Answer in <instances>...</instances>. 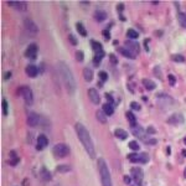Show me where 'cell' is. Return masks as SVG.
Returning <instances> with one entry per match:
<instances>
[{
  "label": "cell",
  "instance_id": "cell-27",
  "mask_svg": "<svg viewBox=\"0 0 186 186\" xmlns=\"http://www.w3.org/2000/svg\"><path fill=\"white\" fill-rule=\"evenodd\" d=\"M127 118H128V120H129L130 127L138 125V124H137V119H135V117H134V114H133L132 112H128V113H127Z\"/></svg>",
  "mask_w": 186,
  "mask_h": 186
},
{
  "label": "cell",
  "instance_id": "cell-22",
  "mask_svg": "<svg viewBox=\"0 0 186 186\" xmlns=\"http://www.w3.org/2000/svg\"><path fill=\"white\" fill-rule=\"evenodd\" d=\"M114 135L117 138H119V139H122V140H124V139L128 138V133L125 130H123V129H115L114 130Z\"/></svg>",
  "mask_w": 186,
  "mask_h": 186
},
{
  "label": "cell",
  "instance_id": "cell-29",
  "mask_svg": "<svg viewBox=\"0 0 186 186\" xmlns=\"http://www.w3.org/2000/svg\"><path fill=\"white\" fill-rule=\"evenodd\" d=\"M76 29H77V31L82 35V36H86L87 35V31H86V29H85V26L81 24V22H77L76 24Z\"/></svg>",
  "mask_w": 186,
  "mask_h": 186
},
{
  "label": "cell",
  "instance_id": "cell-14",
  "mask_svg": "<svg viewBox=\"0 0 186 186\" xmlns=\"http://www.w3.org/2000/svg\"><path fill=\"white\" fill-rule=\"evenodd\" d=\"M132 129H133V134H134V135L145 140V132H144V129H143L142 127H140V125H135V127H132Z\"/></svg>",
  "mask_w": 186,
  "mask_h": 186
},
{
  "label": "cell",
  "instance_id": "cell-46",
  "mask_svg": "<svg viewBox=\"0 0 186 186\" xmlns=\"http://www.w3.org/2000/svg\"><path fill=\"white\" fill-rule=\"evenodd\" d=\"M148 133H149V134H153V133H155V129H154L153 127H149V128H148Z\"/></svg>",
  "mask_w": 186,
  "mask_h": 186
},
{
  "label": "cell",
  "instance_id": "cell-38",
  "mask_svg": "<svg viewBox=\"0 0 186 186\" xmlns=\"http://www.w3.org/2000/svg\"><path fill=\"white\" fill-rule=\"evenodd\" d=\"M130 108H132V109H135V111H140V108H142V107H140V104L137 103V102H132Z\"/></svg>",
  "mask_w": 186,
  "mask_h": 186
},
{
  "label": "cell",
  "instance_id": "cell-17",
  "mask_svg": "<svg viewBox=\"0 0 186 186\" xmlns=\"http://www.w3.org/2000/svg\"><path fill=\"white\" fill-rule=\"evenodd\" d=\"M94 19H96V21H104L106 19H107V12L103 11V10H97V11H94Z\"/></svg>",
  "mask_w": 186,
  "mask_h": 186
},
{
  "label": "cell",
  "instance_id": "cell-43",
  "mask_svg": "<svg viewBox=\"0 0 186 186\" xmlns=\"http://www.w3.org/2000/svg\"><path fill=\"white\" fill-rule=\"evenodd\" d=\"M123 180H124V182H125L127 185H129V184H130V177H129V176H124V177H123Z\"/></svg>",
  "mask_w": 186,
  "mask_h": 186
},
{
  "label": "cell",
  "instance_id": "cell-11",
  "mask_svg": "<svg viewBox=\"0 0 186 186\" xmlns=\"http://www.w3.org/2000/svg\"><path fill=\"white\" fill-rule=\"evenodd\" d=\"M47 144H48V140H47L46 135H45V134H40V135L37 137V140H36V149L40 151L45 148V146H47Z\"/></svg>",
  "mask_w": 186,
  "mask_h": 186
},
{
  "label": "cell",
  "instance_id": "cell-26",
  "mask_svg": "<svg viewBox=\"0 0 186 186\" xmlns=\"http://www.w3.org/2000/svg\"><path fill=\"white\" fill-rule=\"evenodd\" d=\"M177 20H179V24H180L182 28L186 29V14H184V12H179Z\"/></svg>",
  "mask_w": 186,
  "mask_h": 186
},
{
  "label": "cell",
  "instance_id": "cell-24",
  "mask_svg": "<svg viewBox=\"0 0 186 186\" xmlns=\"http://www.w3.org/2000/svg\"><path fill=\"white\" fill-rule=\"evenodd\" d=\"M143 85H144V87H145L146 89H148V91H151V89L155 88V83H154V81H150V80H148V78L143 80Z\"/></svg>",
  "mask_w": 186,
  "mask_h": 186
},
{
  "label": "cell",
  "instance_id": "cell-37",
  "mask_svg": "<svg viewBox=\"0 0 186 186\" xmlns=\"http://www.w3.org/2000/svg\"><path fill=\"white\" fill-rule=\"evenodd\" d=\"M168 80H169V83H170V86H175V83H176V78L172 75H169L168 76Z\"/></svg>",
  "mask_w": 186,
  "mask_h": 186
},
{
  "label": "cell",
  "instance_id": "cell-21",
  "mask_svg": "<svg viewBox=\"0 0 186 186\" xmlns=\"http://www.w3.org/2000/svg\"><path fill=\"white\" fill-rule=\"evenodd\" d=\"M118 51H119V54L120 55H123V56H125V57H128V59H134L135 57V55L134 54H132L129 50L128 48H124V47H119L118 48Z\"/></svg>",
  "mask_w": 186,
  "mask_h": 186
},
{
  "label": "cell",
  "instance_id": "cell-12",
  "mask_svg": "<svg viewBox=\"0 0 186 186\" xmlns=\"http://www.w3.org/2000/svg\"><path fill=\"white\" fill-rule=\"evenodd\" d=\"M88 97H89V99H91L92 103H94V104H98L99 101H101L99 93L97 92V89L96 88H89L88 89Z\"/></svg>",
  "mask_w": 186,
  "mask_h": 186
},
{
  "label": "cell",
  "instance_id": "cell-3",
  "mask_svg": "<svg viewBox=\"0 0 186 186\" xmlns=\"http://www.w3.org/2000/svg\"><path fill=\"white\" fill-rule=\"evenodd\" d=\"M98 170H99V176H101V182L102 186H113L112 179H111V172L107 166V163L104 159H98Z\"/></svg>",
  "mask_w": 186,
  "mask_h": 186
},
{
  "label": "cell",
  "instance_id": "cell-34",
  "mask_svg": "<svg viewBox=\"0 0 186 186\" xmlns=\"http://www.w3.org/2000/svg\"><path fill=\"white\" fill-rule=\"evenodd\" d=\"M129 148L132 149V150H134V151H137V150H139V144L134 140V142H130L129 143Z\"/></svg>",
  "mask_w": 186,
  "mask_h": 186
},
{
  "label": "cell",
  "instance_id": "cell-13",
  "mask_svg": "<svg viewBox=\"0 0 186 186\" xmlns=\"http://www.w3.org/2000/svg\"><path fill=\"white\" fill-rule=\"evenodd\" d=\"M125 47L130 51L132 54H139V51H140V47H139V43L137 41H134V40H129V41H125Z\"/></svg>",
  "mask_w": 186,
  "mask_h": 186
},
{
  "label": "cell",
  "instance_id": "cell-23",
  "mask_svg": "<svg viewBox=\"0 0 186 186\" xmlns=\"http://www.w3.org/2000/svg\"><path fill=\"white\" fill-rule=\"evenodd\" d=\"M83 77H85V80L87 82H91L92 78H93V72L91 68H85L83 69Z\"/></svg>",
  "mask_w": 186,
  "mask_h": 186
},
{
  "label": "cell",
  "instance_id": "cell-25",
  "mask_svg": "<svg viewBox=\"0 0 186 186\" xmlns=\"http://www.w3.org/2000/svg\"><path fill=\"white\" fill-rule=\"evenodd\" d=\"M40 175H41V179H42V180H45V181H50L51 179H52V176H51L50 171L47 169H42Z\"/></svg>",
  "mask_w": 186,
  "mask_h": 186
},
{
  "label": "cell",
  "instance_id": "cell-47",
  "mask_svg": "<svg viewBox=\"0 0 186 186\" xmlns=\"http://www.w3.org/2000/svg\"><path fill=\"white\" fill-rule=\"evenodd\" d=\"M184 176H185V177H186V169H185V170H184Z\"/></svg>",
  "mask_w": 186,
  "mask_h": 186
},
{
  "label": "cell",
  "instance_id": "cell-41",
  "mask_svg": "<svg viewBox=\"0 0 186 186\" xmlns=\"http://www.w3.org/2000/svg\"><path fill=\"white\" fill-rule=\"evenodd\" d=\"M102 34H103V36L107 38V40H109V38H111V35H109V31H108V30H104L103 31V33H102Z\"/></svg>",
  "mask_w": 186,
  "mask_h": 186
},
{
  "label": "cell",
  "instance_id": "cell-32",
  "mask_svg": "<svg viewBox=\"0 0 186 186\" xmlns=\"http://www.w3.org/2000/svg\"><path fill=\"white\" fill-rule=\"evenodd\" d=\"M69 170H71V168H69L68 165H59L57 166V171L59 172H68Z\"/></svg>",
  "mask_w": 186,
  "mask_h": 186
},
{
  "label": "cell",
  "instance_id": "cell-30",
  "mask_svg": "<svg viewBox=\"0 0 186 186\" xmlns=\"http://www.w3.org/2000/svg\"><path fill=\"white\" fill-rule=\"evenodd\" d=\"M91 45H92V47H93V50H94V52H99V51H103V48H102V45H101L99 42L92 40V41H91Z\"/></svg>",
  "mask_w": 186,
  "mask_h": 186
},
{
  "label": "cell",
  "instance_id": "cell-20",
  "mask_svg": "<svg viewBox=\"0 0 186 186\" xmlns=\"http://www.w3.org/2000/svg\"><path fill=\"white\" fill-rule=\"evenodd\" d=\"M104 57V51H99V52H94V59H93V63L96 66H98L101 63V60Z\"/></svg>",
  "mask_w": 186,
  "mask_h": 186
},
{
  "label": "cell",
  "instance_id": "cell-48",
  "mask_svg": "<svg viewBox=\"0 0 186 186\" xmlns=\"http://www.w3.org/2000/svg\"><path fill=\"white\" fill-rule=\"evenodd\" d=\"M184 143H185V144H186V137H185V139H184Z\"/></svg>",
  "mask_w": 186,
  "mask_h": 186
},
{
  "label": "cell",
  "instance_id": "cell-1",
  "mask_svg": "<svg viewBox=\"0 0 186 186\" xmlns=\"http://www.w3.org/2000/svg\"><path fill=\"white\" fill-rule=\"evenodd\" d=\"M57 71H59L60 78L62 81V83L65 85L66 91L68 92V94H73L76 92V80L72 75V71L69 69V67L67 66V63H65L63 61H59L56 63Z\"/></svg>",
  "mask_w": 186,
  "mask_h": 186
},
{
  "label": "cell",
  "instance_id": "cell-15",
  "mask_svg": "<svg viewBox=\"0 0 186 186\" xmlns=\"http://www.w3.org/2000/svg\"><path fill=\"white\" fill-rule=\"evenodd\" d=\"M9 5L14 6L15 9H17L19 11H25L26 10V3L25 1H12V0H9Z\"/></svg>",
  "mask_w": 186,
  "mask_h": 186
},
{
  "label": "cell",
  "instance_id": "cell-6",
  "mask_svg": "<svg viewBox=\"0 0 186 186\" xmlns=\"http://www.w3.org/2000/svg\"><path fill=\"white\" fill-rule=\"evenodd\" d=\"M20 93L22 94V98L25 101V103L31 106L34 102V94H33V91H31L30 87H22L20 88Z\"/></svg>",
  "mask_w": 186,
  "mask_h": 186
},
{
  "label": "cell",
  "instance_id": "cell-16",
  "mask_svg": "<svg viewBox=\"0 0 186 186\" xmlns=\"http://www.w3.org/2000/svg\"><path fill=\"white\" fill-rule=\"evenodd\" d=\"M25 71H26V75L29 77H36L38 73V68L35 65H29V66H26V68H25Z\"/></svg>",
  "mask_w": 186,
  "mask_h": 186
},
{
  "label": "cell",
  "instance_id": "cell-45",
  "mask_svg": "<svg viewBox=\"0 0 186 186\" xmlns=\"http://www.w3.org/2000/svg\"><path fill=\"white\" fill-rule=\"evenodd\" d=\"M117 9H118V11H119V12H122V10L124 9V5H123V4H119V5L117 6Z\"/></svg>",
  "mask_w": 186,
  "mask_h": 186
},
{
  "label": "cell",
  "instance_id": "cell-19",
  "mask_svg": "<svg viewBox=\"0 0 186 186\" xmlns=\"http://www.w3.org/2000/svg\"><path fill=\"white\" fill-rule=\"evenodd\" d=\"M106 113L103 109H98L97 112H96V117H97V120L99 122V123H106L107 122V117H106Z\"/></svg>",
  "mask_w": 186,
  "mask_h": 186
},
{
  "label": "cell",
  "instance_id": "cell-7",
  "mask_svg": "<svg viewBox=\"0 0 186 186\" xmlns=\"http://www.w3.org/2000/svg\"><path fill=\"white\" fill-rule=\"evenodd\" d=\"M130 174H132L133 180L135 181L139 186H142V180H143V171H142V169L133 168V169H130Z\"/></svg>",
  "mask_w": 186,
  "mask_h": 186
},
{
  "label": "cell",
  "instance_id": "cell-9",
  "mask_svg": "<svg viewBox=\"0 0 186 186\" xmlns=\"http://www.w3.org/2000/svg\"><path fill=\"white\" fill-rule=\"evenodd\" d=\"M28 124L30 127H37L40 124V117H38V114H36L35 112H30L28 114Z\"/></svg>",
  "mask_w": 186,
  "mask_h": 186
},
{
  "label": "cell",
  "instance_id": "cell-5",
  "mask_svg": "<svg viewBox=\"0 0 186 186\" xmlns=\"http://www.w3.org/2000/svg\"><path fill=\"white\" fill-rule=\"evenodd\" d=\"M128 159L133 163H140V164H146L149 161V155L145 153H133L128 155Z\"/></svg>",
  "mask_w": 186,
  "mask_h": 186
},
{
  "label": "cell",
  "instance_id": "cell-35",
  "mask_svg": "<svg viewBox=\"0 0 186 186\" xmlns=\"http://www.w3.org/2000/svg\"><path fill=\"white\" fill-rule=\"evenodd\" d=\"M1 106H3V113L6 115V114H8V101H6L5 98L3 99V103H1Z\"/></svg>",
  "mask_w": 186,
  "mask_h": 186
},
{
  "label": "cell",
  "instance_id": "cell-31",
  "mask_svg": "<svg viewBox=\"0 0 186 186\" xmlns=\"http://www.w3.org/2000/svg\"><path fill=\"white\" fill-rule=\"evenodd\" d=\"M127 36L129 37V38H132V40H134V38H138L139 34L137 33L135 30H133V29H129V30H128V33H127Z\"/></svg>",
  "mask_w": 186,
  "mask_h": 186
},
{
  "label": "cell",
  "instance_id": "cell-18",
  "mask_svg": "<svg viewBox=\"0 0 186 186\" xmlns=\"http://www.w3.org/2000/svg\"><path fill=\"white\" fill-rule=\"evenodd\" d=\"M182 120H184V118L181 117L180 114H174V115H171V117L168 119V123H169V124L176 125V124H180Z\"/></svg>",
  "mask_w": 186,
  "mask_h": 186
},
{
  "label": "cell",
  "instance_id": "cell-44",
  "mask_svg": "<svg viewBox=\"0 0 186 186\" xmlns=\"http://www.w3.org/2000/svg\"><path fill=\"white\" fill-rule=\"evenodd\" d=\"M106 97L108 98V101H109V104H112V103H113V102H114V101H113V98H112V96H111V94H106Z\"/></svg>",
  "mask_w": 186,
  "mask_h": 186
},
{
  "label": "cell",
  "instance_id": "cell-36",
  "mask_svg": "<svg viewBox=\"0 0 186 186\" xmlns=\"http://www.w3.org/2000/svg\"><path fill=\"white\" fill-rule=\"evenodd\" d=\"M98 76H99L101 81H107V80H108V73L104 72V71H101V72L98 73Z\"/></svg>",
  "mask_w": 186,
  "mask_h": 186
},
{
  "label": "cell",
  "instance_id": "cell-4",
  "mask_svg": "<svg viewBox=\"0 0 186 186\" xmlns=\"http://www.w3.org/2000/svg\"><path fill=\"white\" fill-rule=\"evenodd\" d=\"M69 154V148L66 144H56L54 146V155L57 158H66Z\"/></svg>",
  "mask_w": 186,
  "mask_h": 186
},
{
  "label": "cell",
  "instance_id": "cell-42",
  "mask_svg": "<svg viewBox=\"0 0 186 186\" xmlns=\"http://www.w3.org/2000/svg\"><path fill=\"white\" fill-rule=\"evenodd\" d=\"M109 59H111V62H112V63H117V62H118L117 57H115L114 55H111V56H109Z\"/></svg>",
  "mask_w": 186,
  "mask_h": 186
},
{
  "label": "cell",
  "instance_id": "cell-28",
  "mask_svg": "<svg viewBox=\"0 0 186 186\" xmlns=\"http://www.w3.org/2000/svg\"><path fill=\"white\" fill-rule=\"evenodd\" d=\"M102 109L104 111V113L107 114V115H112L113 114V107H112V104H109V103H106V104H103V108Z\"/></svg>",
  "mask_w": 186,
  "mask_h": 186
},
{
  "label": "cell",
  "instance_id": "cell-33",
  "mask_svg": "<svg viewBox=\"0 0 186 186\" xmlns=\"http://www.w3.org/2000/svg\"><path fill=\"white\" fill-rule=\"evenodd\" d=\"M171 59H172V61H175V62H184L185 61V57L182 55H174Z\"/></svg>",
  "mask_w": 186,
  "mask_h": 186
},
{
  "label": "cell",
  "instance_id": "cell-2",
  "mask_svg": "<svg viewBox=\"0 0 186 186\" xmlns=\"http://www.w3.org/2000/svg\"><path fill=\"white\" fill-rule=\"evenodd\" d=\"M75 130L77 133V135H78V139L81 144L83 145V148H85L86 153L89 155V158H94L96 155V151H94V145H93V142L91 139V135H89V133L87 130V128L81 124V123H76L75 124Z\"/></svg>",
  "mask_w": 186,
  "mask_h": 186
},
{
  "label": "cell",
  "instance_id": "cell-10",
  "mask_svg": "<svg viewBox=\"0 0 186 186\" xmlns=\"http://www.w3.org/2000/svg\"><path fill=\"white\" fill-rule=\"evenodd\" d=\"M25 56L29 57L30 60H35L37 56V45L36 43L29 45V47L26 48V52H25Z\"/></svg>",
  "mask_w": 186,
  "mask_h": 186
},
{
  "label": "cell",
  "instance_id": "cell-40",
  "mask_svg": "<svg viewBox=\"0 0 186 186\" xmlns=\"http://www.w3.org/2000/svg\"><path fill=\"white\" fill-rule=\"evenodd\" d=\"M68 40H69V42H71L72 45H77V38L73 35H69L68 36Z\"/></svg>",
  "mask_w": 186,
  "mask_h": 186
},
{
  "label": "cell",
  "instance_id": "cell-39",
  "mask_svg": "<svg viewBox=\"0 0 186 186\" xmlns=\"http://www.w3.org/2000/svg\"><path fill=\"white\" fill-rule=\"evenodd\" d=\"M76 59H77V61H83V54L81 52V51H77L76 52Z\"/></svg>",
  "mask_w": 186,
  "mask_h": 186
},
{
  "label": "cell",
  "instance_id": "cell-8",
  "mask_svg": "<svg viewBox=\"0 0 186 186\" xmlns=\"http://www.w3.org/2000/svg\"><path fill=\"white\" fill-rule=\"evenodd\" d=\"M24 26L26 29V31L31 34H37L38 33V28L36 26V24L31 20V19H25L24 20Z\"/></svg>",
  "mask_w": 186,
  "mask_h": 186
}]
</instances>
